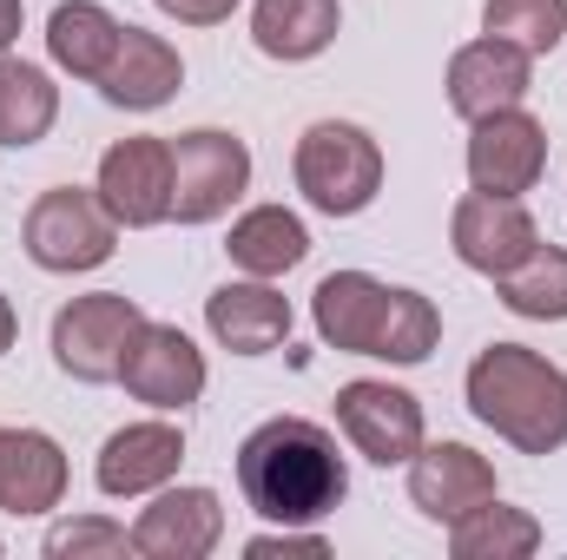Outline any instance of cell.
<instances>
[{
  "mask_svg": "<svg viewBox=\"0 0 567 560\" xmlns=\"http://www.w3.org/2000/svg\"><path fill=\"white\" fill-rule=\"evenodd\" d=\"M20 27H27V7H20V0H0V53L20 40Z\"/></svg>",
  "mask_w": 567,
  "mask_h": 560,
  "instance_id": "30",
  "label": "cell"
},
{
  "mask_svg": "<svg viewBox=\"0 0 567 560\" xmlns=\"http://www.w3.org/2000/svg\"><path fill=\"white\" fill-rule=\"evenodd\" d=\"M53 120H60V86H53V73L33 66V60L0 53V145L27 152V145H40L53 133Z\"/></svg>",
  "mask_w": 567,
  "mask_h": 560,
  "instance_id": "23",
  "label": "cell"
},
{
  "mask_svg": "<svg viewBox=\"0 0 567 560\" xmlns=\"http://www.w3.org/2000/svg\"><path fill=\"white\" fill-rule=\"evenodd\" d=\"M66 495V455L47 428H0V515H47Z\"/></svg>",
  "mask_w": 567,
  "mask_h": 560,
  "instance_id": "19",
  "label": "cell"
},
{
  "mask_svg": "<svg viewBox=\"0 0 567 560\" xmlns=\"http://www.w3.org/2000/svg\"><path fill=\"white\" fill-rule=\"evenodd\" d=\"M337 428H343V442H350L363 462H377V468H410V455L429 442L423 403H416L410 390L370 383V376L337 390Z\"/></svg>",
  "mask_w": 567,
  "mask_h": 560,
  "instance_id": "9",
  "label": "cell"
},
{
  "mask_svg": "<svg viewBox=\"0 0 567 560\" xmlns=\"http://www.w3.org/2000/svg\"><path fill=\"white\" fill-rule=\"evenodd\" d=\"M449 245H455V258H462L468 271L508 278V271L542 245V231H535V218H528L522 198L468 191V198H455V211H449Z\"/></svg>",
  "mask_w": 567,
  "mask_h": 560,
  "instance_id": "12",
  "label": "cell"
},
{
  "mask_svg": "<svg viewBox=\"0 0 567 560\" xmlns=\"http://www.w3.org/2000/svg\"><path fill=\"white\" fill-rule=\"evenodd\" d=\"M468 416L522 455L567 448V370L528 343H488L468 363Z\"/></svg>",
  "mask_w": 567,
  "mask_h": 560,
  "instance_id": "3",
  "label": "cell"
},
{
  "mask_svg": "<svg viewBox=\"0 0 567 560\" xmlns=\"http://www.w3.org/2000/svg\"><path fill=\"white\" fill-rule=\"evenodd\" d=\"M245 554L251 560H330V541L303 535V528H271V535H251Z\"/></svg>",
  "mask_w": 567,
  "mask_h": 560,
  "instance_id": "28",
  "label": "cell"
},
{
  "mask_svg": "<svg viewBox=\"0 0 567 560\" xmlns=\"http://www.w3.org/2000/svg\"><path fill=\"white\" fill-rule=\"evenodd\" d=\"M528 86H535V53H522V46L495 40V33H482V40L455 46V60H449V106H455L468 126H475V120H488V113L522 106V100H528Z\"/></svg>",
  "mask_w": 567,
  "mask_h": 560,
  "instance_id": "13",
  "label": "cell"
},
{
  "mask_svg": "<svg viewBox=\"0 0 567 560\" xmlns=\"http://www.w3.org/2000/svg\"><path fill=\"white\" fill-rule=\"evenodd\" d=\"M410 501L423 508L429 521H462L468 508L495 501V468L488 455H475L468 442H423L410 455Z\"/></svg>",
  "mask_w": 567,
  "mask_h": 560,
  "instance_id": "15",
  "label": "cell"
},
{
  "mask_svg": "<svg viewBox=\"0 0 567 560\" xmlns=\"http://www.w3.org/2000/svg\"><path fill=\"white\" fill-rule=\"evenodd\" d=\"M120 33H126V20H113L100 0H60L47 13V53L73 80H100L106 60L120 53Z\"/></svg>",
  "mask_w": 567,
  "mask_h": 560,
  "instance_id": "21",
  "label": "cell"
},
{
  "mask_svg": "<svg viewBox=\"0 0 567 560\" xmlns=\"http://www.w3.org/2000/svg\"><path fill=\"white\" fill-rule=\"evenodd\" d=\"M100 205L126 225V231H152V225H165L172 218V139H120L106 145V158H100Z\"/></svg>",
  "mask_w": 567,
  "mask_h": 560,
  "instance_id": "11",
  "label": "cell"
},
{
  "mask_svg": "<svg viewBox=\"0 0 567 560\" xmlns=\"http://www.w3.org/2000/svg\"><path fill=\"white\" fill-rule=\"evenodd\" d=\"M205 323L231 356H265L290 336V303H284V290H271V278L218 283L205 297Z\"/></svg>",
  "mask_w": 567,
  "mask_h": 560,
  "instance_id": "18",
  "label": "cell"
},
{
  "mask_svg": "<svg viewBox=\"0 0 567 560\" xmlns=\"http://www.w3.org/2000/svg\"><path fill=\"white\" fill-rule=\"evenodd\" d=\"M140 323L145 310L126 290L73 297L53 317V363H60V376H73V383H120V356H126Z\"/></svg>",
  "mask_w": 567,
  "mask_h": 560,
  "instance_id": "7",
  "label": "cell"
},
{
  "mask_svg": "<svg viewBox=\"0 0 567 560\" xmlns=\"http://www.w3.org/2000/svg\"><path fill=\"white\" fill-rule=\"evenodd\" d=\"M225 251H231V265H238L245 278H284V271H297V265L310 258V231H303V218L284 211V205H251V211L231 225Z\"/></svg>",
  "mask_w": 567,
  "mask_h": 560,
  "instance_id": "22",
  "label": "cell"
},
{
  "mask_svg": "<svg viewBox=\"0 0 567 560\" xmlns=\"http://www.w3.org/2000/svg\"><path fill=\"white\" fill-rule=\"evenodd\" d=\"M542 548V521L508 501H482L462 521H449V554L455 560H528Z\"/></svg>",
  "mask_w": 567,
  "mask_h": 560,
  "instance_id": "24",
  "label": "cell"
},
{
  "mask_svg": "<svg viewBox=\"0 0 567 560\" xmlns=\"http://www.w3.org/2000/svg\"><path fill=\"white\" fill-rule=\"evenodd\" d=\"M225 541V501L212 488H158L133 521V554L145 560H205Z\"/></svg>",
  "mask_w": 567,
  "mask_h": 560,
  "instance_id": "14",
  "label": "cell"
},
{
  "mask_svg": "<svg viewBox=\"0 0 567 560\" xmlns=\"http://www.w3.org/2000/svg\"><path fill=\"white\" fill-rule=\"evenodd\" d=\"M93 86H100V100L120 106V113H158V106L185 86V60H178L172 40H158V33H145V27H126V33H120V53L106 60V73H100Z\"/></svg>",
  "mask_w": 567,
  "mask_h": 560,
  "instance_id": "17",
  "label": "cell"
},
{
  "mask_svg": "<svg viewBox=\"0 0 567 560\" xmlns=\"http://www.w3.org/2000/svg\"><path fill=\"white\" fill-rule=\"evenodd\" d=\"M290 172H297V191L310 198V211L357 218L383 191V145L350 120H317V126H303V139L290 152Z\"/></svg>",
  "mask_w": 567,
  "mask_h": 560,
  "instance_id": "4",
  "label": "cell"
},
{
  "mask_svg": "<svg viewBox=\"0 0 567 560\" xmlns=\"http://www.w3.org/2000/svg\"><path fill=\"white\" fill-rule=\"evenodd\" d=\"M158 13H172L178 27H218V20H231L238 13V0H152Z\"/></svg>",
  "mask_w": 567,
  "mask_h": 560,
  "instance_id": "29",
  "label": "cell"
},
{
  "mask_svg": "<svg viewBox=\"0 0 567 560\" xmlns=\"http://www.w3.org/2000/svg\"><path fill=\"white\" fill-rule=\"evenodd\" d=\"M13 330H20V317H13V303H7V297H0V356H7V350H13Z\"/></svg>",
  "mask_w": 567,
  "mask_h": 560,
  "instance_id": "31",
  "label": "cell"
},
{
  "mask_svg": "<svg viewBox=\"0 0 567 560\" xmlns=\"http://www.w3.org/2000/svg\"><path fill=\"white\" fill-rule=\"evenodd\" d=\"M205 376H212V370H205V350H198L178 323H152V317L133 330V343H126V356H120L126 396L145 403V409H158V416L192 409V403L205 396Z\"/></svg>",
  "mask_w": 567,
  "mask_h": 560,
  "instance_id": "8",
  "label": "cell"
},
{
  "mask_svg": "<svg viewBox=\"0 0 567 560\" xmlns=\"http://www.w3.org/2000/svg\"><path fill=\"white\" fill-rule=\"evenodd\" d=\"M337 27H343V7H337V0H258V7H251V40H258V53H265V60H284V66L317 60V53L337 40Z\"/></svg>",
  "mask_w": 567,
  "mask_h": 560,
  "instance_id": "20",
  "label": "cell"
},
{
  "mask_svg": "<svg viewBox=\"0 0 567 560\" xmlns=\"http://www.w3.org/2000/svg\"><path fill=\"white\" fill-rule=\"evenodd\" d=\"M495 290L528 323H567V251L561 245H535L508 278H495Z\"/></svg>",
  "mask_w": 567,
  "mask_h": 560,
  "instance_id": "25",
  "label": "cell"
},
{
  "mask_svg": "<svg viewBox=\"0 0 567 560\" xmlns=\"http://www.w3.org/2000/svg\"><path fill=\"white\" fill-rule=\"evenodd\" d=\"M251 185V145L238 133L198 126L172 139V218L178 225H212L225 218Z\"/></svg>",
  "mask_w": 567,
  "mask_h": 560,
  "instance_id": "6",
  "label": "cell"
},
{
  "mask_svg": "<svg viewBox=\"0 0 567 560\" xmlns=\"http://www.w3.org/2000/svg\"><path fill=\"white\" fill-rule=\"evenodd\" d=\"M47 560H113V554H133V535L106 515H73V521H53L47 528Z\"/></svg>",
  "mask_w": 567,
  "mask_h": 560,
  "instance_id": "27",
  "label": "cell"
},
{
  "mask_svg": "<svg viewBox=\"0 0 567 560\" xmlns=\"http://www.w3.org/2000/svg\"><path fill=\"white\" fill-rule=\"evenodd\" d=\"M548 172V126L522 106L488 113L468 126V185L488 198H522Z\"/></svg>",
  "mask_w": 567,
  "mask_h": 560,
  "instance_id": "10",
  "label": "cell"
},
{
  "mask_svg": "<svg viewBox=\"0 0 567 560\" xmlns=\"http://www.w3.org/2000/svg\"><path fill=\"white\" fill-rule=\"evenodd\" d=\"M20 245L40 271H100L120 245V218L100 205V191L86 185H53L27 205V225H20Z\"/></svg>",
  "mask_w": 567,
  "mask_h": 560,
  "instance_id": "5",
  "label": "cell"
},
{
  "mask_svg": "<svg viewBox=\"0 0 567 560\" xmlns=\"http://www.w3.org/2000/svg\"><path fill=\"white\" fill-rule=\"evenodd\" d=\"M238 495L271 528H317L350 495V468L337 455V435L310 416L258 422L238 442Z\"/></svg>",
  "mask_w": 567,
  "mask_h": 560,
  "instance_id": "1",
  "label": "cell"
},
{
  "mask_svg": "<svg viewBox=\"0 0 567 560\" xmlns=\"http://www.w3.org/2000/svg\"><path fill=\"white\" fill-rule=\"evenodd\" d=\"M310 323H317L323 350L377 356V363H396V370L429 363L435 343H442V310L423 290L383 283L370 271H330L310 297Z\"/></svg>",
  "mask_w": 567,
  "mask_h": 560,
  "instance_id": "2",
  "label": "cell"
},
{
  "mask_svg": "<svg viewBox=\"0 0 567 560\" xmlns=\"http://www.w3.org/2000/svg\"><path fill=\"white\" fill-rule=\"evenodd\" d=\"M482 33L522 46V53H555L567 33V0H482Z\"/></svg>",
  "mask_w": 567,
  "mask_h": 560,
  "instance_id": "26",
  "label": "cell"
},
{
  "mask_svg": "<svg viewBox=\"0 0 567 560\" xmlns=\"http://www.w3.org/2000/svg\"><path fill=\"white\" fill-rule=\"evenodd\" d=\"M178 462H185V435L172 422H126V428L106 435V448L93 462V481H100V495L133 501V495H158L178 475Z\"/></svg>",
  "mask_w": 567,
  "mask_h": 560,
  "instance_id": "16",
  "label": "cell"
}]
</instances>
